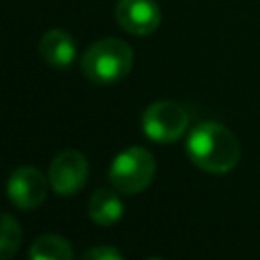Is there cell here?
Here are the masks:
<instances>
[{"label":"cell","instance_id":"1","mask_svg":"<svg viewBox=\"0 0 260 260\" xmlns=\"http://www.w3.org/2000/svg\"><path fill=\"white\" fill-rule=\"evenodd\" d=\"M187 154L195 167L205 173L221 175L240 160V142L236 134L219 122H201L187 136Z\"/></svg>","mask_w":260,"mask_h":260},{"label":"cell","instance_id":"11","mask_svg":"<svg viewBox=\"0 0 260 260\" xmlns=\"http://www.w3.org/2000/svg\"><path fill=\"white\" fill-rule=\"evenodd\" d=\"M22 242V230L16 217L0 211V260H10Z\"/></svg>","mask_w":260,"mask_h":260},{"label":"cell","instance_id":"13","mask_svg":"<svg viewBox=\"0 0 260 260\" xmlns=\"http://www.w3.org/2000/svg\"><path fill=\"white\" fill-rule=\"evenodd\" d=\"M148 260H162V258H148Z\"/></svg>","mask_w":260,"mask_h":260},{"label":"cell","instance_id":"2","mask_svg":"<svg viewBox=\"0 0 260 260\" xmlns=\"http://www.w3.org/2000/svg\"><path fill=\"white\" fill-rule=\"evenodd\" d=\"M134 53L130 45L122 39H102L95 41L81 57L83 75L102 85L122 81L132 69Z\"/></svg>","mask_w":260,"mask_h":260},{"label":"cell","instance_id":"8","mask_svg":"<svg viewBox=\"0 0 260 260\" xmlns=\"http://www.w3.org/2000/svg\"><path fill=\"white\" fill-rule=\"evenodd\" d=\"M39 53L47 65L57 69H67L77 57V45L69 32L61 28H53L43 35L39 43Z\"/></svg>","mask_w":260,"mask_h":260},{"label":"cell","instance_id":"12","mask_svg":"<svg viewBox=\"0 0 260 260\" xmlns=\"http://www.w3.org/2000/svg\"><path fill=\"white\" fill-rule=\"evenodd\" d=\"M79 260H124V258L114 246L102 244V246H93L87 252H83Z\"/></svg>","mask_w":260,"mask_h":260},{"label":"cell","instance_id":"4","mask_svg":"<svg viewBox=\"0 0 260 260\" xmlns=\"http://www.w3.org/2000/svg\"><path fill=\"white\" fill-rule=\"evenodd\" d=\"M187 124V110L173 100L154 102L142 114V132L154 142H175L183 136Z\"/></svg>","mask_w":260,"mask_h":260},{"label":"cell","instance_id":"6","mask_svg":"<svg viewBox=\"0 0 260 260\" xmlns=\"http://www.w3.org/2000/svg\"><path fill=\"white\" fill-rule=\"evenodd\" d=\"M47 177L35 167H20L12 171L6 183V195L18 209H35L47 197Z\"/></svg>","mask_w":260,"mask_h":260},{"label":"cell","instance_id":"7","mask_svg":"<svg viewBox=\"0 0 260 260\" xmlns=\"http://www.w3.org/2000/svg\"><path fill=\"white\" fill-rule=\"evenodd\" d=\"M114 14L118 24L136 37L150 35L160 24V8L154 0H120Z\"/></svg>","mask_w":260,"mask_h":260},{"label":"cell","instance_id":"3","mask_svg":"<svg viewBox=\"0 0 260 260\" xmlns=\"http://www.w3.org/2000/svg\"><path fill=\"white\" fill-rule=\"evenodd\" d=\"M156 162L150 150L142 146H128L110 165V185L122 195H134L146 189L154 179Z\"/></svg>","mask_w":260,"mask_h":260},{"label":"cell","instance_id":"10","mask_svg":"<svg viewBox=\"0 0 260 260\" xmlns=\"http://www.w3.org/2000/svg\"><path fill=\"white\" fill-rule=\"evenodd\" d=\"M28 260H73V250L63 236L43 234L30 244Z\"/></svg>","mask_w":260,"mask_h":260},{"label":"cell","instance_id":"5","mask_svg":"<svg viewBox=\"0 0 260 260\" xmlns=\"http://www.w3.org/2000/svg\"><path fill=\"white\" fill-rule=\"evenodd\" d=\"M89 175V165L85 154L79 150H63L59 152L49 167V185L57 195L73 197L85 187Z\"/></svg>","mask_w":260,"mask_h":260},{"label":"cell","instance_id":"9","mask_svg":"<svg viewBox=\"0 0 260 260\" xmlns=\"http://www.w3.org/2000/svg\"><path fill=\"white\" fill-rule=\"evenodd\" d=\"M87 213L89 217L98 223V225H114L122 213H124V203L118 195V191L112 187H102L98 191H93V195L89 197L87 203Z\"/></svg>","mask_w":260,"mask_h":260}]
</instances>
